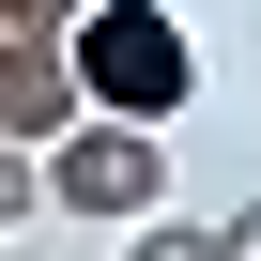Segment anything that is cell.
<instances>
[{
	"mask_svg": "<svg viewBox=\"0 0 261 261\" xmlns=\"http://www.w3.org/2000/svg\"><path fill=\"white\" fill-rule=\"evenodd\" d=\"M77 77H92L108 123H185L200 108V31L169 0H92L77 16Z\"/></svg>",
	"mask_w": 261,
	"mask_h": 261,
	"instance_id": "6da1fadb",
	"label": "cell"
},
{
	"mask_svg": "<svg viewBox=\"0 0 261 261\" xmlns=\"http://www.w3.org/2000/svg\"><path fill=\"white\" fill-rule=\"evenodd\" d=\"M46 200L62 215H92V230H154L169 215V123H77V139L46 154Z\"/></svg>",
	"mask_w": 261,
	"mask_h": 261,
	"instance_id": "7a4b0ae2",
	"label": "cell"
},
{
	"mask_svg": "<svg viewBox=\"0 0 261 261\" xmlns=\"http://www.w3.org/2000/svg\"><path fill=\"white\" fill-rule=\"evenodd\" d=\"M139 261H230V246H215V230H185V215H154V230H139Z\"/></svg>",
	"mask_w": 261,
	"mask_h": 261,
	"instance_id": "3957f363",
	"label": "cell"
},
{
	"mask_svg": "<svg viewBox=\"0 0 261 261\" xmlns=\"http://www.w3.org/2000/svg\"><path fill=\"white\" fill-rule=\"evenodd\" d=\"M92 0H0V31H77Z\"/></svg>",
	"mask_w": 261,
	"mask_h": 261,
	"instance_id": "277c9868",
	"label": "cell"
},
{
	"mask_svg": "<svg viewBox=\"0 0 261 261\" xmlns=\"http://www.w3.org/2000/svg\"><path fill=\"white\" fill-rule=\"evenodd\" d=\"M215 246H230V261H261V200H230V215H215Z\"/></svg>",
	"mask_w": 261,
	"mask_h": 261,
	"instance_id": "5b68a950",
	"label": "cell"
}]
</instances>
